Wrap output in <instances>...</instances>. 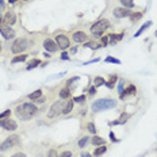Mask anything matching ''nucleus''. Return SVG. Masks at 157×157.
<instances>
[{
    "label": "nucleus",
    "instance_id": "obj_1",
    "mask_svg": "<svg viewBox=\"0 0 157 157\" xmlns=\"http://www.w3.org/2000/svg\"><path fill=\"white\" fill-rule=\"evenodd\" d=\"M117 107V100L110 98L106 99H99V100H95L92 106H91V110L94 112H99V111H104V110H108V108H114Z\"/></svg>",
    "mask_w": 157,
    "mask_h": 157
},
{
    "label": "nucleus",
    "instance_id": "obj_2",
    "mask_svg": "<svg viewBox=\"0 0 157 157\" xmlns=\"http://www.w3.org/2000/svg\"><path fill=\"white\" fill-rule=\"evenodd\" d=\"M110 26V22L107 19H100L98 22H95L92 26H91V33L94 34L95 37H100Z\"/></svg>",
    "mask_w": 157,
    "mask_h": 157
},
{
    "label": "nucleus",
    "instance_id": "obj_3",
    "mask_svg": "<svg viewBox=\"0 0 157 157\" xmlns=\"http://www.w3.org/2000/svg\"><path fill=\"white\" fill-rule=\"evenodd\" d=\"M19 145H20V138H19V135L11 134L10 137H7V138L1 142V145H0V150L4 152V150H8L10 148H12V146H19Z\"/></svg>",
    "mask_w": 157,
    "mask_h": 157
},
{
    "label": "nucleus",
    "instance_id": "obj_4",
    "mask_svg": "<svg viewBox=\"0 0 157 157\" xmlns=\"http://www.w3.org/2000/svg\"><path fill=\"white\" fill-rule=\"evenodd\" d=\"M27 49V41L24 38H18V39L14 41L12 46H11V50H12V53L18 54V53H22L24 50Z\"/></svg>",
    "mask_w": 157,
    "mask_h": 157
},
{
    "label": "nucleus",
    "instance_id": "obj_5",
    "mask_svg": "<svg viewBox=\"0 0 157 157\" xmlns=\"http://www.w3.org/2000/svg\"><path fill=\"white\" fill-rule=\"evenodd\" d=\"M63 107H64V103L61 100H57L52 104L49 112H48V118H56L58 117L60 114H63Z\"/></svg>",
    "mask_w": 157,
    "mask_h": 157
},
{
    "label": "nucleus",
    "instance_id": "obj_6",
    "mask_svg": "<svg viewBox=\"0 0 157 157\" xmlns=\"http://www.w3.org/2000/svg\"><path fill=\"white\" fill-rule=\"evenodd\" d=\"M56 43L60 49H68L69 46H71V42H69V38L67 35H64V34H58V35L56 37Z\"/></svg>",
    "mask_w": 157,
    "mask_h": 157
},
{
    "label": "nucleus",
    "instance_id": "obj_7",
    "mask_svg": "<svg viewBox=\"0 0 157 157\" xmlns=\"http://www.w3.org/2000/svg\"><path fill=\"white\" fill-rule=\"evenodd\" d=\"M0 127H3L5 130L8 131H14L18 125H16V122L12 121V119H10V118H4V119H0Z\"/></svg>",
    "mask_w": 157,
    "mask_h": 157
},
{
    "label": "nucleus",
    "instance_id": "obj_8",
    "mask_svg": "<svg viewBox=\"0 0 157 157\" xmlns=\"http://www.w3.org/2000/svg\"><path fill=\"white\" fill-rule=\"evenodd\" d=\"M131 14L133 12L129 8H126V7H117L114 10V16L115 18H129Z\"/></svg>",
    "mask_w": 157,
    "mask_h": 157
},
{
    "label": "nucleus",
    "instance_id": "obj_9",
    "mask_svg": "<svg viewBox=\"0 0 157 157\" xmlns=\"http://www.w3.org/2000/svg\"><path fill=\"white\" fill-rule=\"evenodd\" d=\"M0 33H1V35H3L4 39H12L15 37V31L8 26H1L0 27Z\"/></svg>",
    "mask_w": 157,
    "mask_h": 157
},
{
    "label": "nucleus",
    "instance_id": "obj_10",
    "mask_svg": "<svg viewBox=\"0 0 157 157\" xmlns=\"http://www.w3.org/2000/svg\"><path fill=\"white\" fill-rule=\"evenodd\" d=\"M15 114H16V117L19 119H22V121H27V119H31L33 115H30L29 112H26L22 108V106H18V107L15 108Z\"/></svg>",
    "mask_w": 157,
    "mask_h": 157
},
{
    "label": "nucleus",
    "instance_id": "obj_11",
    "mask_svg": "<svg viewBox=\"0 0 157 157\" xmlns=\"http://www.w3.org/2000/svg\"><path fill=\"white\" fill-rule=\"evenodd\" d=\"M130 114H127V112H122L121 117L118 121H114V122H108V126H115V125H125L126 122L130 119Z\"/></svg>",
    "mask_w": 157,
    "mask_h": 157
},
{
    "label": "nucleus",
    "instance_id": "obj_12",
    "mask_svg": "<svg viewBox=\"0 0 157 157\" xmlns=\"http://www.w3.org/2000/svg\"><path fill=\"white\" fill-rule=\"evenodd\" d=\"M16 22V15L14 12H7L4 15V18H3V23H4V26H11V24H15Z\"/></svg>",
    "mask_w": 157,
    "mask_h": 157
},
{
    "label": "nucleus",
    "instance_id": "obj_13",
    "mask_svg": "<svg viewBox=\"0 0 157 157\" xmlns=\"http://www.w3.org/2000/svg\"><path fill=\"white\" fill-rule=\"evenodd\" d=\"M22 106V108L26 112H29L30 115H35L37 114V111H38V108H37V106L34 103H23V104H20Z\"/></svg>",
    "mask_w": 157,
    "mask_h": 157
},
{
    "label": "nucleus",
    "instance_id": "obj_14",
    "mask_svg": "<svg viewBox=\"0 0 157 157\" xmlns=\"http://www.w3.org/2000/svg\"><path fill=\"white\" fill-rule=\"evenodd\" d=\"M72 37H73V41H75V42H77V43L85 42V41L88 39V35H87L84 31H75Z\"/></svg>",
    "mask_w": 157,
    "mask_h": 157
},
{
    "label": "nucleus",
    "instance_id": "obj_15",
    "mask_svg": "<svg viewBox=\"0 0 157 157\" xmlns=\"http://www.w3.org/2000/svg\"><path fill=\"white\" fill-rule=\"evenodd\" d=\"M43 46H45V49L48 50V52H56L57 50V43L54 42L53 39H50V38H46L45 41H43Z\"/></svg>",
    "mask_w": 157,
    "mask_h": 157
},
{
    "label": "nucleus",
    "instance_id": "obj_16",
    "mask_svg": "<svg viewBox=\"0 0 157 157\" xmlns=\"http://www.w3.org/2000/svg\"><path fill=\"white\" fill-rule=\"evenodd\" d=\"M135 92H137V88H135V85H129L126 90H123V92H122L121 95H119V98L123 99L126 98V96H130V95H134Z\"/></svg>",
    "mask_w": 157,
    "mask_h": 157
},
{
    "label": "nucleus",
    "instance_id": "obj_17",
    "mask_svg": "<svg viewBox=\"0 0 157 157\" xmlns=\"http://www.w3.org/2000/svg\"><path fill=\"white\" fill-rule=\"evenodd\" d=\"M91 144L95 145V146H102V145L106 144V139L102 138V137H99V135H94V137L91 138Z\"/></svg>",
    "mask_w": 157,
    "mask_h": 157
},
{
    "label": "nucleus",
    "instance_id": "obj_18",
    "mask_svg": "<svg viewBox=\"0 0 157 157\" xmlns=\"http://www.w3.org/2000/svg\"><path fill=\"white\" fill-rule=\"evenodd\" d=\"M123 33L122 34H110V37H108V42L111 43V45H114V43H117L118 41H121L122 38H123Z\"/></svg>",
    "mask_w": 157,
    "mask_h": 157
},
{
    "label": "nucleus",
    "instance_id": "obj_19",
    "mask_svg": "<svg viewBox=\"0 0 157 157\" xmlns=\"http://www.w3.org/2000/svg\"><path fill=\"white\" fill-rule=\"evenodd\" d=\"M118 80H119V79H118L117 75H111V76H110V79H108V81L106 83V85H107V88L112 90V88H114V85H115V83H117Z\"/></svg>",
    "mask_w": 157,
    "mask_h": 157
},
{
    "label": "nucleus",
    "instance_id": "obj_20",
    "mask_svg": "<svg viewBox=\"0 0 157 157\" xmlns=\"http://www.w3.org/2000/svg\"><path fill=\"white\" fill-rule=\"evenodd\" d=\"M72 108H73V100H68L63 107V114H65V115L69 114V112L72 111Z\"/></svg>",
    "mask_w": 157,
    "mask_h": 157
},
{
    "label": "nucleus",
    "instance_id": "obj_21",
    "mask_svg": "<svg viewBox=\"0 0 157 157\" xmlns=\"http://www.w3.org/2000/svg\"><path fill=\"white\" fill-rule=\"evenodd\" d=\"M150 24H152V22H150V20H148V22H146V23H144L142 26L139 27V30H138V31H137V33H135V34H134V37H135V38L141 35V34H142V33H144L145 30L148 29V27H150Z\"/></svg>",
    "mask_w": 157,
    "mask_h": 157
},
{
    "label": "nucleus",
    "instance_id": "obj_22",
    "mask_svg": "<svg viewBox=\"0 0 157 157\" xmlns=\"http://www.w3.org/2000/svg\"><path fill=\"white\" fill-rule=\"evenodd\" d=\"M39 64H41V61H39L38 58H33L30 63L27 64V68H26V69H27V71H31V69H34V68L38 67Z\"/></svg>",
    "mask_w": 157,
    "mask_h": 157
},
{
    "label": "nucleus",
    "instance_id": "obj_23",
    "mask_svg": "<svg viewBox=\"0 0 157 157\" xmlns=\"http://www.w3.org/2000/svg\"><path fill=\"white\" fill-rule=\"evenodd\" d=\"M106 152H107V148H106V145H102V146H98V148H96V150L94 152V156L100 157L102 154H104Z\"/></svg>",
    "mask_w": 157,
    "mask_h": 157
},
{
    "label": "nucleus",
    "instance_id": "obj_24",
    "mask_svg": "<svg viewBox=\"0 0 157 157\" xmlns=\"http://www.w3.org/2000/svg\"><path fill=\"white\" fill-rule=\"evenodd\" d=\"M27 54H19V56H16V57H14L12 60H11V63L12 64H16V63H23V61H26L27 60Z\"/></svg>",
    "mask_w": 157,
    "mask_h": 157
},
{
    "label": "nucleus",
    "instance_id": "obj_25",
    "mask_svg": "<svg viewBox=\"0 0 157 157\" xmlns=\"http://www.w3.org/2000/svg\"><path fill=\"white\" fill-rule=\"evenodd\" d=\"M69 96H71V90L69 88H63L60 91V98L61 99H69Z\"/></svg>",
    "mask_w": 157,
    "mask_h": 157
},
{
    "label": "nucleus",
    "instance_id": "obj_26",
    "mask_svg": "<svg viewBox=\"0 0 157 157\" xmlns=\"http://www.w3.org/2000/svg\"><path fill=\"white\" fill-rule=\"evenodd\" d=\"M41 96H42V91L37 90V91H34V92H31V94L29 95V99H31V100H37V99H39Z\"/></svg>",
    "mask_w": 157,
    "mask_h": 157
},
{
    "label": "nucleus",
    "instance_id": "obj_27",
    "mask_svg": "<svg viewBox=\"0 0 157 157\" xmlns=\"http://www.w3.org/2000/svg\"><path fill=\"white\" fill-rule=\"evenodd\" d=\"M84 48H91L92 50H96V49H99V48H102V46H100V43H95V42L90 41V42H85L84 43Z\"/></svg>",
    "mask_w": 157,
    "mask_h": 157
},
{
    "label": "nucleus",
    "instance_id": "obj_28",
    "mask_svg": "<svg viewBox=\"0 0 157 157\" xmlns=\"http://www.w3.org/2000/svg\"><path fill=\"white\" fill-rule=\"evenodd\" d=\"M88 142H90V137H87V135H85V137H83V138L79 139V144H77V145H79V148H84Z\"/></svg>",
    "mask_w": 157,
    "mask_h": 157
},
{
    "label": "nucleus",
    "instance_id": "obj_29",
    "mask_svg": "<svg viewBox=\"0 0 157 157\" xmlns=\"http://www.w3.org/2000/svg\"><path fill=\"white\" fill-rule=\"evenodd\" d=\"M94 84H95V87H99V85L106 84V80H104L102 76H96L95 77V80H94Z\"/></svg>",
    "mask_w": 157,
    "mask_h": 157
},
{
    "label": "nucleus",
    "instance_id": "obj_30",
    "mask_svg": "<svg viewBox=\"0 0 157 157\" xmlns=\"http://www.w3.org/2000/svg\"><path fill=\"white\" fill-rule=\"evenodd\" d=\"M129 18H130L131 22H137V20H139V19L142 18V12H134V14H131Z\"/></svg>",
    "mask_w": 157,
    "mask_h": 157
},
{
    "label": "nucleus",
    "instance_id": "obj_31",
    "mask_svg": "<svg viewBox=\"0 0 157 157\" xmlns=\"http://www.w3.org/2000/svg\"><path fill=\"white\" fill-rule=\"evenodd\" d=\"M121 3L123 7H126V8H133L134 7V3H133V0H121Z\"/></svg>",
    "mask_w": 157,
    "mask_h": 157
},
{
    "label": "nucleus",
    "instance_id": "obj_32",
    "mask_svg": "<svg viewBox=\"0 0 157 157\" xmlns=\"http://www.w3.org/2000/svg\"><path fill=\"white\" fill-rule=\"evenodd\" d=\"M108 45V37L107 35H104L100 38V46L102 48H104V46H107Z\"/></svg>",
    "mask_w": 157,
    "mask_h": 157
},
{
    "label": "nucleus",
    "instance_id": "obj_33",
    "mask_svg": "<svg viewBox=\"0 0 157 157\" xmlns=\"http://www.w3.org/2000/svg\"><path fill=\"white\" fill-rule=\"evenodd\" d=\"M87 129H88V131H90V133H92V134H95V133H96V129H95L94 122H90V123H88V126H87Z\"/></svg>",
    "mask_w": 157,
    "mask_h": 157
},
{
    "label": "nucleus",
    "instance_id": "obj_34",
    "mask_svg": "<svg viewBox=\"0 0 157 157\" xmlns=\"http://www.w3.org/2000/svg\"><path fill=\"white\" fill-rule=\"evenodd\" d=\"M106 63H111V64H121V61L114 57H106Z\"/></svg>",
    "mask_w": 157,
    "mask_h": 157
},
{
    "label": "nucleus",
    "instance_id": "obj_35",
    "mask_svg": "<svg viewBox=\"0 0 157 157\" xmlns=\"http://www.w3.org/2000/svg\"><path fill=\"white\" fill-rule=\"evenodd\" d=\"M10 114H11V110H5L4 112H1L0 114V119H4V118H8Z\"/></svg>",
    "mask_w": 157,
    "mask_h": 157
},
{
    "label": "nucleus",
    "instance_id": "obj_36",
    "mask_svg": "<svg viewBox=\"0 0 157 157\" xmlns=\"http://www.w3.org/2000/svg\"><path fill=\"white\" fill-rule=\"evenodd\" d=\"M75 102H77V103H83L85 100V95H80V96H76V98L73 99Z\"/></svg>",
    "mask_w": 157,
    "mask_h": 157
},
{
    "label": "nucleus",
    "instance_id": "obj_37",
    "mask_svg": "<svg viewBox=\"0 0 157 157\" xmlns=\"http://www.w3.org/2000/svg\"><path fill=\"white\" fill-rule=\"evenodd\" d=\"M48 157H58V153H57V150H56V149H50Z\"/></svg>",
    "mask_w": 157,
    "mask_h": 157
},
{
    "label": "nucleus",
    "instance_id": "obj_38",
    "mask_svg": "<svg viewBox=\"0 0 157 157\" xmlns=\"http://www.w3.org/2000/svg\"><path fill=\"white\" fill-rule=\"evenodd\" d=\"M118 92H119V95L123 92V83H122V80H119V83H118Z\"/></svg>",
    "mask_w": 157,
    "mask_h": 157
},
{
    "label": "nucleus",
    "instance_id": "obj_39",
    "mask_svg": "<svg viewBox=\"0 0 157 157\" xmlns=\"http://www.w3.org/2000/svg\"><path fill=\"white\" fill-rule=\"evenodd\" d=\"M98 61H100V58H95V60H90V61H87V63H84V65H88V64H94V63H98Z\"/></svg>",
    "mask_w": 157,
    "mask_h": 157
},
{
    "label": "nucleus",
    "instance_id": "obj_40",
    "mask_svg": "<svg viewBox=\"0 0 157 157\" xmlns=\"http://www.w3.org/2000/svg\"><path fill=\"white\" fill-rule=\"evenodd\" d=\"M72 156V153L71 152H64V153H61V156L60 157H71Z\"/></svg>",
    "mask_w": 157,
    "mask_h": 157
},
{
    "label": "nucleus",
    "instance_id": "obj_41",
    "mask_svg": "<svg viewBox=\"0 0 157 157\" xmlns=\"http://www.w3.org/2000/svg\"><path fill=\"white\" fill-rule=\"evenodd\" d=\"M12 157H27L24 153H22V152H19V153H15Z\"/></svg>",
    "mask_w": 157,
    "mask_h": 157
},
{
    "label": "nucleus",
    "instance_id": "obj_42",
    "mask_svg": "<svg viewBox=\"0 0 157 157\" xmlns=\"http://www.w3.org/2000/svg\"><path fill=\"white\" fill-rule=\"evenodd\" d=\"M110 138H111L112 141H114V142H118V141H119V139H118V138H115V135H114V133H112V131H111V133H110Z\"/></svg>",
    "mask_w": 157,
    "mask_h": 157
},
{
    "label": "nucleus",
    "instance_id": "obj_43",
    "mask_svg": "<svg viewBox=\"0 0 157 157\" xmlns=\"http://www.w3.org/2000/svg\"><path fill=\"white\" fill-rule=\"evenodd\" d=\"M61 58H63V60H69V56H68L67 52H64V53L61 54Z\"/></svg>",
    "mask_w": 157,
    "mask_h": 157
},
{
    "label": "nucleus",
    "instance_id": "obj_44",
    "mask_svg": "<svg viewBox=\"0 0 157 157\" xmlns=\"http://www.w3.org/2000/svg\"><path fill=\"white\" fill-rule=\"evenodd\" d=\"M35 102H37V103H43V102H45V98H42V96H41L39 99H37Z\"/></svg>",
    "mask_w": 157,
    "mask_h": 157
},
{
    "label": "nucleus",
    "instance_id": "obj_45",
    "mask_svg": "<svg viewBox=\"0 0 157 157\" xmlns=\"http://www.w3.org/2000/svg\"><path fill=\"white\" fill-rule=\"evenodd\" d=\"M95 92H96V91H95V87H91L90 88V95H94Z\"/></svg>",
    "mask_w": 157,
    "mask_h": 157
},
{
    "label": "nucleus",
    "instance_id": "obj_46",
    "mask_svg": "<svg viewBox=\"0 0 157 157\" xmlns=\"http://www.w3.org/2000/svg\"><path fill=\"white\" fill-rule=\"evenodd\" d=\"M81 157H91V154L90 153H87V152H84V153H81Z\"/></svg>",
    "mask_w": 157,
    "mask_h": 157
},
{
    "label": "nucleus",
    "instance_id": "obj_47",
    "mask_svg": "<svg viewBox=\"0 0 157 157\" xmlns=\"http://www.w3.org/2000/svg\"><path fill=\"white\" fill-rule=\"evenodd\" d=\"M43 57H46V58H49V57H50V54H49V53H46V52H45V53H43Z\"/></svg>",
    "mask_w": 157,
    "mask_h": 157
},
{
    "label": "nucleus",
    "instance_id": "obj_48",
    "mask_svg": "<svg viewBox=\"0 0 157 157\" xmlns=\"http://www.w3.org/2000/svg\"><path fill=\"white\" fill-rule=\"evenodd\" d=\"M18 0H8V3H11V4H14V3H16Z\"/></svg>",
    "mask_w": 157,
    "mask_h": 157
},
{
    "label": "nucleus",
    "instance_id": "obj_49",
    "mask_svg": "<svg viewBox=\"0 0 157 157\" xmlns=\"http://www.w3.org/2000/svg\"><path fill=\"white\" fill-rule=\"evenodd\" d=\"M4 5V0H0V7H3Z\"/></svg>",
    "mask_w": 157,
    "mask_h": 157
},
{
    "label": "nucleus",
    "instance_id": "obj_50",
    "mask_svg": "<svg viewBox=\"0 0 157 157\" xmlns=\"http://www.w3.org/2000/svg\"><path fill=\"white\" fill-rule=\"evenodd\" d=\"M1 22H3V20H1V18H0V23H1Z\"/></svg>",
    "mask_w": 157,
    "mask_h": 157
},
{
    "label": "nucleus",
    "instance_id": "obj_51",
    "mask_svg": "<svg viewBox=\"0 0 157 157\" xmlns=\"http://www.w3.org/2000/svg\"><path fill=\"white\" fill-rule=\"evenodd\" d=\"M0 50H1V43H0Z\"/></svg>",
    "mask_w": 157,
    "mask_h": 157
},
{
    "label": "nucleus",
    "instance_id": "obj_52",
    "mask_svg": "<svg viewBox=\"0 0 157 157\" xmlns=\"http://www.w3.org/2000/svg\"><path fill=\"white\" fill-rule=\"evenodd\" d=\"M0 157H4V156H1V154H0Z\"/></svg>",
    "mask_w": 157,
    "mask_h": 157
},
{
    "label": "nucleus",
    "instance_id": "obj_53",
    "mask_svg": "<svg viewBox=\"0 0 157 157\" xmlns=\"http://www.w3.org/2000/svg\"><path fill=\"white\" fill-rule=\"evenodd\" d=\"M156 37H157V31H156Z\"/></svg>",
    "mask_w": 157,
    "mask_h": 157
},
{
    "label": "nucleus",
    "instance_id": "obj_54",
    "mask_svg": "<svg viewBox=\"0 0 157 157\" xmlns=\"http://www.w3.org/2000/svg\"><path fill=\"white\" fill-rule=\"evenodd\" d=\"M24 1H26V0H24Z\"/></svg>",
    "mask_w": 157,
    "mask_h": 157
}]
</instances>
